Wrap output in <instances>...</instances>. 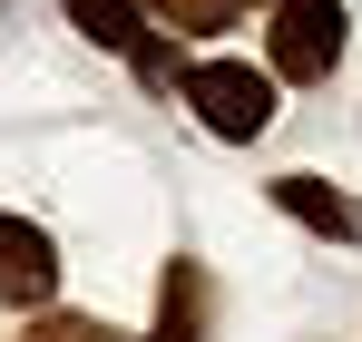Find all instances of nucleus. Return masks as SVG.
Masks as SVG:
<instances>
[{"label":"nucleus","mask_w":362,"mask_h":342,"mask_svg":"<svg viewBox=\"0 0 362 342\" xmlns=\"http://www.w3.org/2000/svg\"><path fill=\"white\" fill-rule=\"evenodd\" d=\"M196 333H206V274L167 264V313H157V333H137V342H196Z\"/></svg>","instance_id":"obj_6"},{"label":"nucleus","mask_w":362,"mask_h":342,"mask_svg":"<svg viewBox=\"0 0 362 342\" xmlns=\"http://www.w3.org/2000/svg\"><path fill=\"white\" fill-rule=\"evenodd\" d=\"M49 293H59V244H49V225H30V216L0 206V303H10V313H49Z\"/></svg>","instance_id":"obj_3"},{"label":"nucleus","mask_w":362,"mask_h":342,"mask_svg":"<svg viewBox=\"0 0 362 342\" xmlns=\"http://www.w3.org/2000/svg\"><path fill=\"white\" fill-rule=\"evenodd\" d=\"M30 342H127V333L88 323V313H40V323H30Z\"/></svg>","instance_id":"obj_8"},{"label":"nucleus","mask_w":362,"mask_h":342,"mask_svg":"<svg viewBox=\"0 0 362 342\" xmlns=\"http://www.w3.org/2000/svg\"><path fill=\"white\" fill-rule=\"evenodd\" d=\"M264 196H274L303 235H323V244H362V206L343 196V186H323V176H274Z\"/></svg>","instance_id":"obj_4"},{"label":"nucleus","mask_w":362,"mask_h":342,"mask_svg":"<svg viewBox=\"0 0 362 342\" xmlns=\"http://www.w3.org/2000/svg\"><path fill=\"white\" fill-rule=\"evenodd\" d=\"M343 40H353L343 0H274V20H264V78L274 88H323L343 69Z\"/></svg>","instance_id":"obj_2"},{"label":"nucleus","mask_w":362,"mask_h":342,"mask_svg":"<svg viewBox=\"0 0 362 342\" xmlns=\"http://www.w3.org/2000/svg\"><path fill=\"white\" fill-rule=\"evenodd\" d=\"M245 0H157V20L167 30H186V40H206V30H235Z\"/></svg>","instance_id":"obj_7"},{"label":"nucleus","mask_w":362,"mask_h":342,"mask_svg":"<svg viewBox=\"0 0 362 342\" xmlns=\"http://www.w3.org/2000/svg\"><path fill=\"white\" fill-rule=\"evenodd\" d=\"M59 10H69V30L88 49H118V59L147 49V0H59Z\"/></svg>","instance_id":"obj_5"},{"label":"nucleus","mask_w":362,"mask_h":342,"mask_svg":"<svg viewBox=\"0 0 362 342\" xmlns=\"http://www.w3.org/2000/svg\"><path fill=\"white\" fill-rule=\"evenodd\" d=\"M177 98L206 117V137H226V147H255V137L274 127V78H264L255 59H186Z\"/></svg>","instance_id":"obj_1"}]
</instances>
